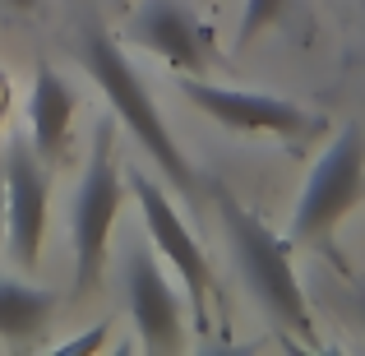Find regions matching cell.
Segmentation results:
<instances>
[{
    "instance_id": "9c48e42d",
    "label": "cell",
    "mask_w": 365,
    "mask_h": 356,
    "mask_svg": "<svg viewBox=\"0 0 365 356\" xmlns=\"http://www.w3.org/2000/svg\"><path fill=\"white\" fill-rule=\"evenodd\" d=\"M139 51L158 56L171 74H204L208 70V42H204V28L195 24L180 0H143L134 9L130 28H125Z\"/></svg>"
},
{
    "instance_id": "8992f818",
    "label": "cell",
    "mask_w": 365,
    "mask_h": 356,
    "mask_svg": "<svg viewBox=\"0 0 365 356\" xmlns=\"http://www.w3.org/2000/svg\"><path fill=\"white\" fill-rule=\"evenodd\" d=\"M130 190H134V199H139V213H143V227H148L153 250H158L162 264L176 273V283L185 287L195 324H208L213 268H208L204 245L195 240V232L185 227V218H180V213H176V204H171V195H167V190H162L153 176H134V180H130Z\"/></svg>"
},
{
    "instance_id": "e0dca14e",
    "label": "cell",
    "mask_w": 365,
    "mask_h": 356,
    "mask_svg": "<svg viewBox=\"0 0 365 356\" xmlns=\"http://www.w3.org/2000/svg\"><path fill=\"white\" fill-rule=\"evenodd\" d=\"M0 236H5V190H0Z\"/></svg>"
},
{
    "instance_id": "5b68a950",
    "label": "cell",
    "mask_w": 365,
    "mask_h": 356,
    "mask_svg": "<svg viewBox=\"0 0 365 356\" xmlns=\"http://www.w3.org/2000/svg\"><path fill=\"white\" fill-rule=\"evenodd\" d=\"M180 98L195 111H204L208 121H217L232 134H273V139H305L319 130V121L305 107H296L292 98L259 88H232V83H213L204 74H180L176 79Z\"/></svg>"
},
{
    "instance_id": "8fae6325",
    "label": "cell",
    "mask_w": 365,
    "mask_h": 356,
    "mask_svg": "<svg viewBox=\"0 0 365 356\" xmlns=\"http://www.w3.org/2000/svg\"><path fill=\"white\" fill-rule=\"evenodd\" d=\"M56 305H61V292L0 273V338L5 342H37L46 333V324H51Z\"/></svg>"
},
{
    "instance_id": "7a4b0ae2",
    "label": "cell",
    "mask_w": 365,
    "mask_h": 356,
    "mask_svg": "<svg viewBox=\"0 0 365 356\" xmlns=\"http://www.w3.org/2000/svg\"><path fill=\"white\" fill-rule=\"evenodd\" d=\"M83 70L93 74V83L102 88V98L111 102L116 121L134 134V139H139V148L158 162V171H167V176L176 180V190H195L190 158L180 153L176 134L167 130V121H162V111H158V102H153L148 83L139 79V70L130 65V56H125L107 33H98V28L83 33Z\"/></svg>"
},
{
    "instance_id": "3957f363",
    "label": "cell",
    "mask_w": 365,
    "mask_h": 356,
    "mask_svg": "<svg viewBox=\"0 0 365 356\" xmlns=\"http://www.w3.org/2000/svg\"><path fill=\"white\" fill-rule=\"evenodd\" d=\"M125 208V180L116 167V139L111 130H98L88 153V167H83L79 195H74V292H93L102 278V264H107V245H111V227H116Z\"/></svg>"
},
{
    "instance_id": "4fadbf2b",
    "label": "cell",
    "mask_w": 365,
    "mask_h": 356,
    "mask_svg": "<svg viewBox=\"0 0 365 356\" xmlns=\"http://www.w3.org/2000/svg\"><path fill=\"white\" fill-rule=\"evenodd\" d=\"M107 338H111V324L98 320V324H88L83 333L56 342V356H88V352H102V347H107Z\"/></svg>"
},
{
    "instance_id": "ba28073f",
    "label": "cell",
    "mask_w": 365,
    "mask_h": 356,
    "mask_svg": "<svg viewBox=\"0 0 365 356\" xmlns=\"http://www.w3.org/2000/svg\"><path fill=\"white\" fill-rule=\"evenodd\" d=\"M125 305H130V324L148 352L167 356L185 347V310H180V296L158 250L125 255Z\"/></svg>"
},
{
    "instance_id": "7c38bea8",
    "label": "cell",
    "mask_w": 365,
    "mask_h": 356,
    "mask_svg": "<svg viewBox=\"0 0 365 356\" xmlns=\"http://www.w3.org/2000/svg\"><path fill=\"white\" fill-rule=\"evenodd\" d=\"M287 9H292V0H245V5H241V33H236V46H250L259 33H268Z\"/></svg>"
},
{
    "instance_id": "9a60e30c",
    "label": "cell",
    "mask_w": 365,
    "mask_h": 356,
    "mask_svg": "<svg viewBox=\"0 0 365 356\" xmlns=\"http://www.w3.org/2000/svg\"><path fill=\"white\" fill-rule=\"evenodd\" d=\"M356 315H361V324H365V278L356 283Z\"/></svg>"
},
{
    "instance_id": "277c9868",
    "label": "cell",
    "mask_w": 365,
    "mask_h": 356,
    "mask_svg": "<svg viewBox=\"0 0 365 356\" xmlns=\"http://www.w3.org/2000/svg\"><path fill=\"white\" fill-rule=\"evenodd\" d=\"M365 195V130L342 125L338 139L324 148V158L310 167L301 195L292 208V240L310 245L324 240Z\"/></svg>"
},
{
    "instance_id": "6da1fadb",
    "label": "cell",
    "mask_w": 365,
    "mask_h": 356,
    "mask_svg": "<svg viewBox=\"0 0 365 356\" xmlns=\"http://www.w3.org/2000/svg\"><path fill=\"white\" fill-rule=\"evenodd\" d=\"M213 199H217V213H222L227 240L236 250V264H241L255 301L264 305V315L277 329L296 333L301 342H314L319 333H314V315H310V301H305V287L292 268V245L264 218L250 213L236 195H227L222 185L213 190Z\"/></svg>"
},
{
    "instance_id": "52a82bcc",
    "label": "cell",
    "mask_w": 365,
    "mask_h": 356,
    "mask_svg": "<svg viewBox=\"0 0 365 356\" xmlns=\"http://www.w3.org/2000/svg\"><path fill=\"white\" fill-rule=\"evenodd\" d=\"M5 245L19 268H37L46 240V199H51V180H46V162L33 153V143L19 134L9 139L5 153Z\"/></svg>"
},
{
    "instance_id": "30bf717a",
    "label": "cell",
    "mask_w": 365,
    "mask_h": 356,
    "mask_svg": "<svg viewBox=\"0 0 365 356\" xmlns=\"http://www.w3.org/2000/svg\"><path fill=\"white\" fill-rule=\"evenodd\" d=\"M74 125V88L51 70V65H37L33 93H28V143L42 162H56L65 153Z\"/></svg>"
},
{
    "instance_id": "5bb4252c",
    "label": "cell",
    "mask_w": 365,
    "mask_h": 356,
    "mask_svg": "<svg viewBox=\"0 0 365 356\" xmlns=\"http://www.w3.org/2000/svg\"><path fill=\"white\" fill-rule=\"evenodd\" d=\"M9 98H14V88H9V74L0 70V121H5V111H9Z\"/></svg>"
},
{
    "instance_id": "ac0fdd59",
    "label": "cell",
    "mask_w": 365,
    "mask_h": 356,
    "mask_svg": "<svg viewBox=\"0 0 365 356\" xmlns=\"http://www.w3.org/2000/svg\"><path fill=\"white\" fill-rule=\"evenodd\" d=\"M116 5H130V0H116Z\"/></svg>"
},
{
    "instance_id": "2e32d148",
    "label": "cell",
    "mask_w": 365,
    "mask_h": 356,
    "mask_svg": "<svg viewBox=\"0 0 365 356\" xmlns=\"http://www.w3.org/2000/svg\"><path fill=\"white\" fill-rule=\"evenodd\" d=\"M5 5H14V9H37L42 0H5Z\"/></svg>"
}]
</instances>
